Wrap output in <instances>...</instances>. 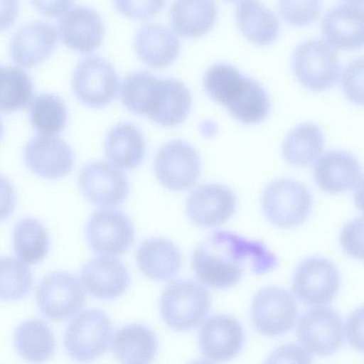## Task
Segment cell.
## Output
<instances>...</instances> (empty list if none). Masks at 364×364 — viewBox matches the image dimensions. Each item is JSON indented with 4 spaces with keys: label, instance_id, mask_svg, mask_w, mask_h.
<instances>
[{
    "label": "cell",
    "instance_id": "6da1fadb",
    "mask_svg": "<svg viewBox=\"0 0 364 364\" xmlns=\"http://www.w3.org/2000/svg\"><path fill=\"white\" fill-rule=\"evenodd\" d=\"M191 262L198 278L215 289L234 286L247 269L264 274L278 264L277 257L262 242L225 230L214 231L204 239L194 250Z\"/></svg>",
    "mask_w": 364,
    "mask_h": 364
},
{
    "label": "cell",
    "instance_id": "7a4b0ae2",
    "mask_svg": "<svg viewBox=\"0 0 364 364\" xmlns=\"http://www.w3.org/2000/svg\"><path fill=\"white\" fill-rule=\"evenodd\" d=\"M203 86L213 101L243 124H257L269 113L270 100L264 88L232 65L219 63L210 67L205 73Z\"/></svg>",
    "mask_w": 364,
    "mask_h": 364
},
{
    "label": "cell",
    "instance_id": "3957f363",
    "mask_svg": "<svg viewBox=\"0 0 364 364\" xmlns=\"http://www.w3.org/2000/svg\"><path fill=\"white\" fill-rule=\"evenodd\" d=\"M210 308L207 289L192 279L171 283L164 291L160 312L167 326L177 331H188L198 326Z\"/></svg>",
    "mask_w": 364,
    "mask_h": 364
},
{
    "label": "cell",
    "instance_id": "277c9868",
    "mask_svg": "<svg viewBox=\"0 0 364 364\" xmlns=\"http://www.w3.org/2000/svg\"><path fill=\"white\" fill-rule=\"evenodd\" d=\"M262 204L266 218L281 228H292L302 224L312 209L309 190L294 180L281 178L264 188Z\"/></svg>",
    "mask_w": 364,
    "mask_h": 364
},
{
    "label": "cell",
    "instance_id": "5b68a950",
    "mask_svg": "<svg viewBox=\"0 0 364 364\" xmlns=\"http://www.w3.org/2000/svg\"><path fill=\"white\" fill-rule=\"evenodd\" d=\"M112 331V323L104 311L86 309L68 324L64 336L65 348L76 360H95L108 350Z\"/></svg>",
    "mask_w": 364,
    "mask_h": 364
},
{
    "label": "cell",
    "instance_id": "8992f818",
    "mask_svg": "<svg viewBox=\"0 0 364 364\" xmlns=\"http://www.w3.org/2000/svg\"><path fill=\"white\" fill-rule=\"evenodd\" d=\"M291 63L299 82L312 91L326 90L339 77L341 67L337 53L321 39H310L299 44L293 53Z\"/></svg>",
    "mask_w": 364,
    "mask_h": 364
},
{
    "label": "cell",
    "instance_id": "52a82bcc",
    "mask_svg": "<svg viewBox=\"0 0 364 364\" xmlns=\"http://www.w3.org/2000/svg\"><path fill=\"white\" fill-rule=\"evenodd\" d=\"M78 100L92 108H101L117 96L119 76L114 66L99 56H88L76 66L72 80Z\"/></svg>",
    "mask_w": 364,
    "mask_h": 364
},
{
    "label": "cell",
    "instance_id": "ba28073f",
    "mask_svg": "<svg viewBox=\"0 0 364 364\" xmlns=\"http://www.w3.org/2000/svg\"><path fill=\"white\" fill-rule=\"evenodd\" d=\"M344 323L333 309L317 306L306 311L297 326L301 346L309 354L326 356L335 353L344 343Z\"/></svg>",
    "mask_w": 364,
    "mask_h": 364
},
{
    "label": "cell",
    "instance_id": "9c48e42d",
    "mask_svg": "<svg viewBox=\"0 0 364 364\" xmlns=\"http://www.w3.org/2000/svg\"><path fill=\"white\" fill-rule=\"evenodd\" d=\"M36 300L44 316L53 321H65L82 309L85 295L75 275L56 272L46 275L40 282Z\"/></svg>",
    "mask_w": 364,
    "mask_h": 364
},
{
    "label": "cell",
    "instance_id": "30bf717a",
    "mask_svg": "<svg viewBox=\"0 0 364 364\" xmlns=\"http://www.w3.org/2000/svg\"><path fill=\"white\" fill-rule=\"evenodd\" d=\"M340 280L339 271L331 261L322 257H309L296 267L292 289L304 304L321 306L334 298L339 289Z\"/></svg>",
    "mask_w": 364,
    "mask_h": 364
},
{
    "label": "cell",
    "instance_id": "8fae6325",
    "mask_svg": "<svg viewBox=\"0 0 364 364\" xmlns=\"http://www.w3.org/2000/svg\"><path fill=\"white\" fill-rule=\"evenodd\" d=\"M296 316L295 300L282 287H264L252 299V321L255 328L264 336L274 337L286 333L294 326Z\"/></svg>",
    "mask_w": 364,
    "mask_h": 364
},
{
    "label": "cell",
    "instance_id": "7c38bea8",
    "mask_svg": "<svg viewBox=\"0 0 364 364\" xmlns=\"http://www.w3.org/2000/svg\"><path fill=\"white\" fill-rule=\"evenodd\" d=\"M200 158L188 142L173 140L164 144L154 161V171L166 188L181 191L192 187L200 173Z\"/></svg>",
    "mask_w": 364,
    "mask_h": 364
},
{
    "label": "cell",
    "instance_id": "4fadbf2b",
    "mask_svg": "<svg viewBox=\"0 0 364 364\" xmlns=\"http://www.w3.org/2000/svg\"><path fill=\"white\" fill-rule=\"evenodd\" d=\"M133 225L122 211L107 208L95 211L86 226V238L93 251L105 255H119L132 245Z\"/></svg>",
    "mask_w": 364,
    "mask_h": 364
},
{
    "label": "cell",
    "instance_id": "5bb4252c",
    "mask_svg": "<svg viewBox=\"0 0 364 364\" xmlns=\"http://www.w3.org/2000/svg\"><path fill=\"white\" fill-rule=\"evenodd\" d=\"M79 186L85 197L100 207L120 205L129 192L124 173L114 164L102 161L89 163L82 168Z\"/></svg>",
    "mask_w": 364,
    "mask_h": 364
},
{
    "label": "cell",
    "instance_id": "9a60e30c",
    "mask_svg": "<svg viewBox=\"0 0 364 364\" xmlns=\"http://www.w3.org/2000/svg\"><path fill=\"white\" fill-rule=\"evenodd\" d=\"M236 206V196L229 188L218 183H205L188 196L186 214L198 227L214 228L229 220Z\"/></svg>",
    "mask_w": 364,
    "mask_h": 364
},
{
    "label": "cell",
    "instance_id": "2e32d148",
    "mask_svg": "<svg viewBox=\"0 0 364 364\" xmlns=\"http://www.w3.org/2000/svg\"><path fill=\"white\" fill-rule=\"evenodd\" d=\"M199 346L205 359L220 363L234 358L242 350L245 333L241 324L227 314L209 317L200 328Z\"/></svg>",
    "mask_w": 364,
    "mask_h": 364
},
{
    "label": "cell",
    "instance_id": "e0dca14e",
    "mask_svg": "<svg viewBox=\"0 0 364 364\" xmlns=\"http://www.w3.org/2000/svg\"><path fill=\"white\" fill-rule=\"evenodd\" d=\"M27 166L36 175L57 179L68 174L74 165V154L70 146L53 135L39 134L23 150Z\"/></svg>",
    "mask_w": 364,
    "mask_h": 364
},
{
    "label": "cell",
    "instance_id": "ac0fdd59",
    "mask_svg": "<svg viewBox=\"0 0 364 364\" xmlns=\"http://www.w3.org/2000/svg\"><path fill=\"white\" fill-rule=\"evenodd\" d=\"M191 105V95L183 82L159 78L151 91L145 116L159 125L173 127L186 118Z\"/></svg>",
    "mask_w": 364,
    "mask_h": 364
},
{
    "label": "cell",
    "instance_id": "d6986e66",
    "mask_svg": "<svg viewBox=\"0 0 364 364\" xmlns=\"http://www.w3.org/2000/svg\"><path fill=\"white\" fill-rule=\"evenodd\" d=\"M58 32L67 47L85 54L100 46L104 37V24L96 11L77 6L61 16L58 22Z\"/></svg>",
    "mask_w": 364,
    "mask_h": 364
},
{
    "label": "cell",
    "instance_id": "ffe728a7",
    "mask_svg": "<svg viewBox=\"0 0 364 364\" xmlns=\"http://www.w3.org/2000/svg\"><path fill=\"white\" fill-rule=\"evenodd\" d=\"M80 277L90 295L104 300L122 295L130 282L124 264L112 255L97 256L89 260L82 267Z\"/></svg>",
    "mask_w": 364,
    "mask_h": 364
},
{
    "label": "cell",
    "instance_id": "44dd1931",
    "mask_svg": "<svg viewBox=\"0 0 364 364\" xmlns=\"http://www.w3.org/2000/svg\"><path fill=\"white\" fill-rule=\"evenodd\" d=\"M362 169L357 159L351 154L332 150L316 161L314 178L318 187L329 193L349 191L362 181Z\"/></svg>",
    "mask_w": 364,
    "mask_h": 364
},
{
    "label": "cell",
    "instance_id": "7402d4cb",
    "mask_svg": "<svg viewBox=\"0 0 364 364\" xmlns=\"http://www.w3.org/2000/svg\"><path fill=\"white\" fill-rule=\"evenodd\" d=\"M58 43V33L48 22L36 21L21 27L10 43L13 61L25 68H31L48 59Z\"/></svg>",
    "mask_w": 364,
    "mask_h": 364
},
{
    "label": "cell",
    "instance_id": "603a6c76",
    "mask_svg": "<svg viewBox=\"0 0 364 364\" xmlns=\"http://www.w3.org/2000/svg\"><path fill=\"white\" fill-rule=\"evenodd\" d=\"M323 36L333 48L356 50L363 44V6L346 3L329 9L321 21Z\"/></svg>",
    "mask_w": 364,
    "mask_h": 364
},
{
    "label": "cell",
    "instance_id": "cb8c5ba5",
    "mask_svg": "<svg viewBox=\"0 0 364 364\" xmlns=\"http://www.w3.org/2000/svg\"><path fill=\"white\" fill-rule=\"evenodd\" d=\"M138 57L147 65L161 68L171 65L178 58L181 42L167 27L156 23L142 26L134 38Z\"/></svg>",
    "mask_w": 364,
    "mask_h": 364
},
{
    "label": "cell",
    "instance_id": "d4e9b609",
    "mask_svg": "<svg viewBox=\"0 0 364 364\" xmlns=\"http://www.w3.org/2000/svg\"><path fill=\"white\" fill-rule=\"evenodd\" d=\"M136 264L148 278L166 281L178 274L182 257L179 249L171 240L153 237L144 241L139 247Z\"/></svg>",
    "mask_w": 364,
    "mask_h": 364
},
{
    "label": "cell",
    "instance_id": "484cf974",
    "mask_svg": "<svg viewBox=\"0 0 364 364\" xmlns=\"http://www.w3.org/2000/svg\"><path fill=\"white\" fill-rule=\"evenodd\" d=\"M218 10L213 0H175L170 10L171 26L180 36L196 38L214 26Z\"/></svg>",
    "mask_w": 364,
    "mask_h": 364
},
{
    "label": "cell",
    "instance_id": "4316f807",
    "mask_svg": "<svg viewBox=\"0 0 364 364\" xmlns=\"http://www.w3.org/2000/svg\"><path fill=\"white\" fill-rule=\"evenodd\" d=\"M235 16L240 31L252 43L268 46L277 38L279 32L277 18L258 0H241Z\"/></svg>",
    "mask_w": 364,
    "mask_h": 364
},
{
    "label": "cell",
    "instance_id": "83f0119b",
    "mask_svg": "<svg viewBox=\"0 0 364 364\" xmlns=\"http://www.w3.org/2000/svg\"><path fill=\"white\" fill-rule=\"evenodd\" d=\"M158 349L155 333L141 324H129L114 336L112 350L116 358L125 363H149Z\"/></svg>",
    "mask_w": 364,
    "mask_h": 364
},
{
    "label": "cell",
    "instance_id": "f1b7e54d",
    "mask_svg": "<svg viewBox=\"0 0 364 364\" xmlns=\"http://www.w3.org/2000/svg\"><path fill=\"white\" fill-rule=\"evenodd\" d=\"M145 141L139 129L130 123H119L107 134L105 153L109 161L122 169L136 168L142 161Z\"/></svg>",
    "mask_w": 364,
    "mask_h": 364
},
{
    "label": "cell",
    "instance_id": "f546056e",
    "mask_svg": "<svg viewBox=\"0 0 364 364\" xmlns=\"http://www.w3.org/2000/svg\"><path fill=\"white\" fill-rule=\"evenodd\" d=\"M324 136L316 124L302 123L295 127L282 144V155L291 165L305 167L314 162L322 152Z\"/></svg>",
    "mask_w": 364,
    "mask_h": 364
},
{
    "label": "cell",
    "instance_id": "4dcf8cb0",
    "mask_svg": "<svg viewBox=\"0 0 364 364\" xmlns=\"http://www.w3.org/2000/svg\"><path fill=\"white\" fill-rule=\"evenodd\" d=\"M14 341L18 353L30 361H44L51 357L55 349L53 331L40 319L21 323L15 331Z\"/></svg>",
    "mask_w": 364,
    "mask_h": 364
},
{
    "label": "cell",
    "instance_id": "1f68e13d",
    "mask_svg": "<svg viewBox=\"0 0 364 364\" xmlns=\"http://www.w3.org/2000/svg\"><path fill=\"white\" fill-rule=\"evenodd\" d=\"M13 243L18 258L31 264L41 262L50 247L45 227L38 220L28 218L19 220L15 225Z\"/></svg>",
    "mask_w": 364,
    "mask_h": 364
},
{
    "label": "cell",
    "instance_id": "d6a6232c",
    "mask_svg": "<svg viewBox=\"0 0 364 364\" xmlns=\"http://www.w3.org/2000/svg\"><path fill=\"white\" fill-rule=\"evenodd\" d=\"M29 117L33 129L40 134L61 132L67 123L68 110L63 100L54 94H41L31 103Z\"/></svg>",
    "mask_w": 364,
    "mask_h": 364
},
{
    "label": "cell",
    "instance_id": "836d02e7",
    "mask_svg": "<svg viewBox=\"0 0 364 364\" xmlns=\"http://www.w3.org/2000/svg\"><path fill=\"white\" fill-rule=\"evenodd\" d=\"M30 268L18 259L0 257V299L14 301L23 298L31 289Z\"/></svg>",
    "mask_w": 364,
    "mask_h": 364
},
{
    "label": "cell",
    "instance_id": "e575fe53",
    "mask_svg": "<svg viewBox=\"0 0 364 364\" xmlns=\"http://www.w3.org/2000/svg\"><path fill=\"white\" fill-rule=\"evenodd\" d=\"M158 79L145 71L134 72L126 77L120 88L124 105L132 112L145 116L151 91Z\"/></svg>",
    "mask_w": 364,
    "mask_h": 364
},
{
    "label": "cell",
    "instance_id": "d590c367",
    "mask_svg": "<svg viewBox=\"0 0 364 364\" xmlns=\"http://www.w3.org/2000/svg\"><path fill=\"white\" fill-rule=\"evenodd\" d=\"M322 4L323 0H279V9L286 22L301 27L317 19Z\"/></svg>",
    "mask_w": 364,
    "mask_h": 364
},
{
    "label": "cell",
    "instance_id": "8d00e7d4",
    "mask_svg": "<svg viewBox=\"0 0 364 364\" xmlns=\"http://www.w3.org/2000/svg\"><path fill=\"white\" fill-rule=\"evenodd\" d=\"M117 11L134 20H146L157 15L166 0H114Z\"/></svg>",
    "mask_w": 364,
    "mask_h": 364
},
{
    "label": "cell",
    "instance_id": "74e56055",
    "mask_svg": "<svg viewBox=\"0 0 364 364\" xmlns=\"http://www.w3.org/2000/svg\"><path fill=\"white\" fill-rule=\"evenodd\" d=\"M363 59H356L344 69L341 86L346 96L357 105H363Z\"/></svg>",
    "mask_w": 364,
    "mask_h": 364
},
{
    "label": "cell",
    "instance_id": "f35d334b",
    "mask_svg": "<svg viewBox=\"0 0 364 364\" xmlns=\"http://www.w3.org/2000/svg\"><path fill=\"white\" fill-rule=\"evenodd\" d=\"M363 220L356 218L342 229L340 241L344 251L350 257L363 259Z\"/></svg>",
    "mask_w": 364,
    "mask_h": 364
},
{
    "label": "cell",
    "instance_id": "ab89813d",
    "mask_svg": "<svg viewBox=\"0 0 364 364\" xmlns=\"http://www.w3.org/2000/svg\"><path fill=\"white\" fill-rule=\"evenodd\" d=\"M15 204L14 188L7 178L0 174V223L10 216Z\"/></svg>",
    "mask_w": 364,
    "mask_h": 364
},
{
    "label": "cell",
    "instance_id": "60d3db41",
    "mask_svg": "<svg viewBox=\"0 0 364 364\" xmlns=\"http://www.w3.org/2000/svg\"><path fill=\"white\" fill-rule=\"evenodd\" d=\"M31 4L43 15L58 18L68 11L73 0H30Z\"/></svg>",
    "mask_w": 364,
    "mask_h": 364
},
{
    "label": "cell",
    "instance_id": "b9f144b4",
    "mask_svg": "<svg viewBox=\"0 0 364 364\" xmlns=\"http://www.w3.org/2000/svg\"><path fill=\"white\" fill-rule=\"evenodd\" d=\"M363 312L357 309L349 317L346 323V335L352 347L363 350Z\"/></svg>",
    "mask_w": 364,
    "mask_h": 364
},
{
    "label": "cell",
    "instance_id": "7bdbcfd3",
    "mask_svg": "<svg viewBox=\"0 0 364 364\" xmlns=\"http://www.w3.org/2000/svg\"><path fill=\"white\" fill-rule=\"evenodd\" d=\"M269 358L272 359V361L275 359L279 360V361L281 360H285L288 359L289 360L294 359V361L299 360V362H311L309 353L303 348H301V346L294 344H287L280 346V348H277L272 353Z\"/></svg>",
    "mask_w": 364,
    "mask_h": 364
},
{
    "label": "cell",
    "instance_id": "ee69618b",
    "mask_svg": "<svg viewBox=\"0 0 364 364\" xmlns=\"http://www.w3.org/2000/svg\"><path fill=\"white\" fill-rule=\"evenodd\" d=\"M18 0H0V32L9 28L18 14Z\"/></svg>",
    "mask_w": 364,
    "mask_h": 364
},
{
    "label": "cell",
    "instance_id": "f6af8a7d",
    "mask_svg": "<svg viewBox=\"0 0 364 364\" xmlns=\"http://www.w3.org/2000/svg\"><path fill=\"white\" fill-rule=\"evenodd\" d=\"M11 75V67H4L0 65V111L4 105Z\"/></svg>",
    "mask_w": 364,
    "mask_h": 364
},
{
    "label": "cell",
    "instance_id": "bcb514c9",
    "mask_svg": "<svg viewBox=\"0 0 364 364\" xmlns=\"http://www.w3.org/2000/svg\"><path fill=\"white\" fill-rule=\"evenodd\" d=\"M346 3L363 6V0H343Z\"/></svg>",
    "mask_w": 364,
    "mask_h": 364
},
{
    "label": "cell",
    "instance_id": "7dc6e473",
    "mask_svg": "<svg viewBox=\"0 0 364 364\" xmlns=\"http://www.w3.org/2000/svg\"><path fill=\"white\" fill-rule=\"evenodd\" d=\"M2 133H3V126H2V123H1V121L0 119V139L1 137Z\"/></svg>",
    "mask_w": 364,
    "mask_h": 364
},
{
    "label": "cell",
    "instance_id": "c3c4849f",
    "mask_svg": "<svg viewBox=\"0 0 364 364\" xmlns=\"http://www.w3.org/2000/svg\"><path fill=\"white\" fill-rule=\"evenodd\" d=\"M223 1H226V2L232 3V2L240 1L241 0H223Z\"/></svg>",
    "mask_w": 364,
    "mask_h": 364
}]
</instances>
